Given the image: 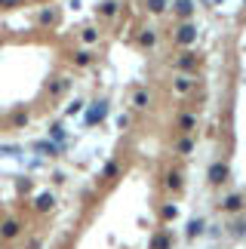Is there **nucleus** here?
Returning <instances> with one entry per match:
<instances>
[{
  "instance_id": "nucleus-1",
  "label": "nucleus",
  "mask_w": 246,
  "mask_h": 249,
  "mask_svg": "<svg viewBox=\"0 0 246 249\" xmlns=\"http://www.w3.org/2000/svg\"><path fill=\"white\" fill-rule=\"evenodd\" d=\"M18 231H22V222H18V218H6V222L0 225V237H3V240L18 237Z\"/></svg>"
},
{
  "instance_id": "nucleus-2",
  "label": "nucleus",
  "mask_w": 246,
  "mask_h": 249,
  "mask_svg": "<svg viewBox=\"0 0 246 249\" xmlns=\"http://www.w3.org/2000/svg\"><path fill=\"white\" fill-rule=\"evenodd\" d=\"M53 203H55L53 194H37V197H34V209H37V213H50Z\"/></svg>"
},
{
  "instance_id": "nucleus-3",
  "label": "nucleus",
  "mask_w": 246,
  "mask_h": 249,
  "mask_svg": "<svg viewBox=\"0 0 246 249\" xmlns=\"http://www.w3.org/2000/svg\"><path fill=\"white\" fill-rule=\"evenodd\" d=\"M105 114H108V105H105V102H99V105H96L92 111H87V123L92 126V123H99L102 117H105Z\"/></svg>"
},
{
  "instance_id": "nucleus-4",
  "label": "nucleus",
  "mask_w": 246,
  "mask_h": 249,
  "mask_svg": "<svg viewBox=\"0 0 246 249\" xmlns=\"http://www.w3.org/2000/svg\"><path fill=\"white\" fill-rule=\"evenodd\" d=\"M194 37H197V28L194 25H185L182 31H178V40H182V43H191Z\"/></svg>"
},
{
  "instance_id": "nucleus-5",
  "label": "nucleus",
  "mask_w": 246,
  "mask_h": 249,
  "mask_svg": "<svg viewBox=\"0 0 246 249\" xmlns=\"http://www.w3.org/2000/svg\"><path fill=\"white\" fill-rule=\"evenodd\" d=\"M225 176H228V169H225L222 163H215V166L210 169V178H212V181H225Z\"/></svg>"
},
{
  "instance_id": "nucleus-6",
  "label": "nucleus",
  "mask_w": 246,
  "mask_h": 249,
  "mask_svg": "<svg viewBox=\"0 0 246 249\" xmlns=\"http://www.w3.org/2000/svg\"><path fill=\"white\" fill-rule=\"evenodd\" d=\"M74 62H77V65H89V62H92V53H87V50L74 53Z\"/></svg>"
},
{
  "instance_id": "nucleus-7",
  "label": "nucleus",
  "mask_w": 246,
  "mask_h": 249,
  "mask_svg": "<svg viewBox=\"0 0 246 249\" xmlns=\"http://www.w3.org/2000/svg\"><path fill=\"white\" fill-rule=\"evenodd\" d=\"M37 151H43V154H55L59 145H53V142H37Z\"/></svg>"
},
{
  "instance_id": "nucleus-8",
  "label": "nucleus",
  "mask_w": 246,
  "mask_h": 249,
  "mask_svg": "<svg viewBox=\"0 0 246 249\" xmlns=\"http://www.w3.org/2000/svg\"><path fill=\"white\" fill-rule=\"evenodd\" d=\"M55 22V9H43L40 13V25H53Z\"/></svg>"
},
{
  "instance_id": "nucleus-9",
  "label": "nucleus",
  "mask_w": 246,
  "mask_h": 249,
  "mask_svg": "<svg viewBox=\"0 0 246 249\" xmlns=\"http://www.w3.org/2000/svg\"><path fill=\"white\" fill-rule=\"evenodd\" d=\"M65 89H68V80H55V83L50 86V92H53V95H59V92H65Z\"/></svg>"
},
{
  "instance_id": "nucleus-10",
  "label": "nucleus",
  "mask_w": 246,
  "mask_h": 249,
  "mask_svg": "<svg viewBox=\"0 0 246 249\" xmlns=\"http://www.w3.org/2000/svg\"><path fill=\"white\" fill-rule=\"evenodd\" d=\"M176 89L178 92H188V89H191V80H188V77H178L176 80Z\"/></svg>"
},
{
  "instance_id": "nucleus-11",
  "label": "nucleus",
  "mask_w": 246,
  "mask_h": 249,
  "mask_svg": "<svg viewBox=\"0 0 246 249\" xmlns=\"http://www.w3.org/2000/svg\"><path fill=\"white\" fill-rule=\"evenodd\" d=\"M114 13H117V3H111V0L102 3V16H114Z\"/></svg>"
},
{
  "instance_id": "nucleus-12",
  "label": "nucleus",
  "mask_w": 246,
  "mask_h": 249,
  "mask_svg": "<svg viewBox=\"0 0 246 249\" xmlns=\"http://www.w3.org/2000/svg\"><path fill=\"white\" fill-rule=\"evenodd\" d=\"M132 102H136V108H145V105H148V92H136Z\"/></svg>"
},
{
  "instance_id": "nucleus-13",
  "label": "nucleus",
  "mask_w": 246,
  "mask_h": 249,
  "mask_svg": "<svg viewBox=\"0 0 246 249\" xmlns=\"http://www.w3.org/2000/svg\"><path fill=\"white\" fill-rule=\"evenodd\" d=\"M176 6H178V13H191V0H176Z\"/></svg>"
},
{
  "instance_id": "nucleus-14",
  "label": "nucleus",
  "mask_w": 246,
  "mask_h": 249,
  "mask_svg": "<svg viewBox=\"0 0 246 249\" xmlns=\"http://www.w3.org/2000/svg\"><path fill=\"white\" fill-rule=\"evenodd\" d=\"M96 31H92V28H87V31H83V40H87V43H96Z\"/></svg>"
},
{
  "instance_id": "nucleus-15",
  "label": "nucleus",
  "mask_w": 246,
  "mask_h": 249,
  "mask_svg": "<svg viewBox=\"0 0 246 249\" xmlns=\"http://www.w3.org/2000/svg\"><path fill=\"white\" fill-rule=\"evenodd\" d=\"M117 176V163H108L105 166V178H114Z\"/></svg>"
},
{
  "instance_id": "nucleus-16",
  "label": "nucleus",
  "mask_w": 246,
  "mask_h": 249,
  "mask_svg": "<svg viewBox=\"0 0 246 249\" xmlns=\"http://www.w3.org/2000/svg\"><path fill=\"white\" fill-rule=\"evenodd\" d=\"M62 136H65V129L59 126V123H55V126H53V139H55V142H62Z\"/></svg>"
},
{
  "instance_id": "nucleus-17",
  "label": "nucleus",
  "mask_w": 246,
  "mask_h": 249,
  "mask_svg": "<svg viewBox=\"0 0 246 249\" xmlns=\"http://www.w3.org/2000/svg\"><path fill=\"white\" fill-rule=\"evenodd\" d=\"M148 6L154 9V13H160V9H163V0H148Z\"/></svg>"
},
{
  "instance_id": "nucleus-18",
  "label": "nucleus",
  "mask_w": 246,
  "mask_h": 249,
  "mask_svg": "<svg viewBox=\"0 0 246 249\" xmlns=\"http://www.w3.org/2000/svg\"><path fill=\"white\" fill-rule=\"evenodd\" d=\"M141 43H145V46H151V43H154V34H151V31H145V34H141Z\"/></svg>"
},
{
  "instance_id": "nucleus-19",
  "label": "nucleus",
  "mask_w": 246,
  "mask_h": 249,
  "mask_svg": "<svg viewBox=\"0 0 246 249\" xmlns=\"http://www.w3.org/2000/svg\"><path fill=\"white\" fill-rule=\"evenodd\" d=\"M225 206H228V209H237L240 206V197H228V203H225Z\"/></svg>"
},
{
  "instance_id": "nucleus-20",
  "label": "nucleus",
  "mask_w": 246,
  "mask_h": 249,
  "mask_svg": "<svg viewBox=\"0 0 246 249\" xmlns=\"http://www.w3.org/2000/svg\"><path fill=\"white\" fill-rule=\"evenodd\" d=\"M169 243H166V237H157V240H154V249H166Z\"/></svg>"
},
{
  "instance_id": "nucleus-21",
  "label": "nucleus",
  "mask_w": 246,
  "mask_h": 249,
  "mask_svg": "<svg viewBox=\"0 0 246 249\" xmlns=\"http://www.w3.org/2000/svg\"><path fill=\"white\" fill-rule=\"evenodd\" d=\"M182 68H194V55H185V59H182Z\"/></svg>"
},
{
  "instance_id": "nucleus-22",
  "label": "nucleus",
  "mask_w": 246,
  "mask_h": 249,
  "mask_svg": "<svg viewBox=\"0 0 246 249\" xmlns=\"http://www.w3.org/2000/svg\"><path fill=\"white\" fill-rule=\"evenodd\" d=\"M80 108H83V102H74L71 108H68V114H80Z\"/></svg>"
},
{
  "instance_id": "nucleus-23",
  "label": "nucleus",
  "mask_w": 246,
  "mask_h": 249,
  "mask_svg": "<svg viewBox=\"0 0 246 249\" xmlns=\"http://www.w3.org/2000/svg\"><path fill=\"white\" fill-rule=\"evenodd\" d=\"M22 0H0V6H18Z\"/></svg>"
}]
</instances>
